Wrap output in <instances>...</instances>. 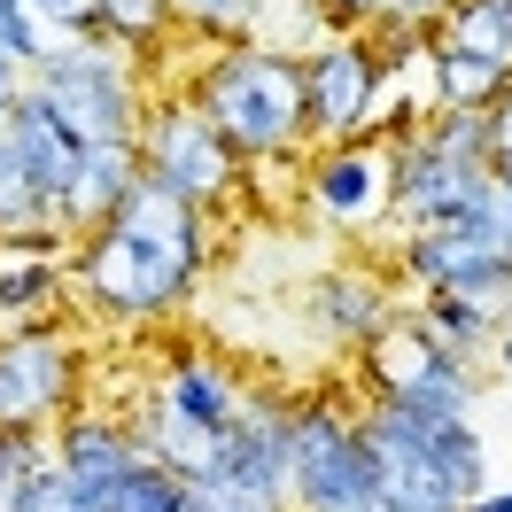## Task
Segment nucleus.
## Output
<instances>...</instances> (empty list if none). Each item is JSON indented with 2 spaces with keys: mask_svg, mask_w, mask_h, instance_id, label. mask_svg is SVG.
I'll use <instances>...</instances> for the list:
<instances>
[{
  "mask_svg": "<svg viewBox=\"0 0 512 512\" xmlns=\"http://www.w3.org/2000/svg\"><path fill=\"white\" fill-rule=\"evenodd\" d=\"M404 311H412L419 334H427L443 357H458V365H489V357H497V319H505V311H497L489 295L443 288V295H412Z\"/></svg>",
  "mask_w": 512,
  "mask_h": 512,
  "instance_id": "19",
  "label": "nucleus"
},
{
  "mask_svg": "<svg viewBox=\"0 0 512 512\" xmlns=\"http://www.w3.org/2000/svg\"><path fill=\"white\" fill-rule=\"evenodd\" d=\"M466 512H512V481H505V489L489 481V489H481V497H474V505H466Z\"/></svg>",
  "mask_w": 512,
  "mask_h": 512,
  "instance_id": "35",
  "label": "nucleus"
},
{
  "mask_svg": "<svg viewBox=\"0 0 512 512\" xmlns=\"http://www.w3.org/2000/svg\"><path fill=\"white\" fill-rule=\"evenodd\" d=\"M171 16H179V32L210 39V47H241L264 32L272 0H171Z\"/></svg>",
  "mask_w": 512,
  "mask_h": 512,
  "instance_id": "22",
  "label": "nucleus"
},
{
  "mask_svg": "<svg viewBox=\"0 0 512 512\" xmlns=\"http://www.w3.org/2000/svg\"><path fill=\"white\" fill-rule=\"evenodd\" d=\"M16 512H94V505L78 497V481H70L63 466H47V474L24 489V505H16Z\"/></svg>",
  "mask_w": 512,
  "mask_h": 512,
  "instance_id": "28",
  "label": "nucleus"
},
{
  "mask_svg": "<svg viewBox=\"0 0 512 512\" xmlns=\"http://www.w3.org/2000/svg\"><path fill=\"white\" fill-rule=\"evenodd\" d=\"M357 388L295 396V512H381V458L357 427Z\"/></svg>",
  "mask_w": 512,
  "mask_h": 512,
  "instance_id": "7",
  "label": "nucleus"
},
{
  "mask_svg": "<svg viewBox=\"0 0 512 512\" xmlns=\"http://www.w3.org/2000/svg\"><path fill=\"white\" fill-rule=\"evenodd\" d=\"M357 427L381 458L388 512H466L489 489V443L474 419H412L396 404H357Z\"/></svg>",
  "mask_w": 512,
  "mask_h": 512,
  "instance_id": "4",
  "label": "nucleus"
},
{
  "mask_svg": "<svg viewBox=\"0 0 512 512\" xmlns=\"http://www.w3.org/2000/svg\"><path fill=\"white\" fill-rule=\"evenodd\" d=\"M32 94L70 125L78 148H94V140H140L148 109H156L140 55L117 47V39H70V47H55L32 70Z\"/></svg>",
  "mask_w": 512,
  "mask_h": 512,
  "instance_id": "5",
  "label": "nucleus"
},
{
  "mask_svg": "<svg viewBox=\"0 0 512 512\" xmlns=\"http://www.w3.org/2000/svg\"><path fill=\"white\" fill-rule=\"evenodd\" d=\"M39 16L55 24L63 39H94V16H101V0H32Z\"/></svg>",
  "mask_w": 512,
  "mask_h": 512,
  "instance_id": "29",
  "label": "nucleus"
},
{
  "mask_svg": "<svg viewBox=\"0 0 512 512\" xmlns=\"http://www.w3.org/2000/svg\"><path fill=\"white\" fill-rule=\"evenodd\" d=\"M171 32H179L171 0H101V16H94V39H117V47H132V55L163 47Z\"/></svg>",
  "mask_w": 512,
  "mask_h": 512,
  "instance_id": "23",
  "label": "nucleus"
},
{
  "mask_svg": "<svg viewBox=\"0 0 512 512\" xmlns=\"http://www.w3.org/2000/svg\"><path fill=\"white\" fill-rule=\"evenodd\" d=\"M109 512H187V474H171V466H156V458L140 450V466L117 481Z\"/></svg>",
  "mask_w": 512,
  "mask_h": 512,
  "instance_id": "25",
  "label": "nucleus"
},
{
  "mask_svg": "<svg viewBox=\"0 0 512 512\" xmlns=\"http://www.w3.org/2000/svg\"><path fill=\"white\" fill-rule=\"evenodd\" d=\"M24 86H32V70L16 63V55H0V117H8L16 101H24Z\"/></svg>",
  "mask_w": 512,
  "mask_h": 512,
  "instance_id": "33",
  "label": "nucleus"
},
{
  "mask_svg": "<svg viewBox=\"0 0 512 512\" xmlns=\"http://www.w3.org/2000/svg\"><path fill=\"white\" fill-rule=\"evenodd\" d=\"M32 225H55V210L32 187V171L16 163V148L0 140V233H32Z\"/></svg>",
  "mask_w": 512,
  "mask_h": 512,
  "instance_id": "27",
  "label": "nucleus"
},
{
  "mask_svg": "<svg viewBox=\"0 0 512 512\" xmlns=\"http://www.w3.org/2000/svg\"><path fill=\"white\" fill-rule=\"evenodd\" d=\"M55 47H70V39L55 32L47 16H39L32 0H0V55H16L24 70H39L47 55H55Z\"/></svg>",
  "mask_w": 512,
  "mask_h": 512,
  "instance_id": "26",
  "label": "nucleus"
},
{
  "mask_svg": "<svg viewBox=\"0 0 512 512\" xmlns=\"http://www.w3.org/2000/svg\"><path fill=\"white\" fill-rule=\"evenodd\" d=\"M0 125H8V117H0Z\"/></svg>",
  "mask_w": 512,
  "mask_h": 512,
  "instance_id": "38",
  "label": "nucleus"
},
{
  "mask_svg": "<svg viewBox=\"0 0 512 512\" xmlns=\"http://www.w3.org/2000/svg\"><path fill=\"white\" fill-rule=\"evenodd\" d=\"M505 187H512V171H505Z\"/></svg>",
  "mask_w": 512,
  "mask_h": 512,
  "instance_id": "37",
  "label": "nucleus"
},
{
  "mask_svg": "<svg viewBox=\"0 0 512 512\" xmlns=\"http://www.w3.org/2000/svg\"><path fill=\"white\" fill-rule=\"evenodd\" d=\"M55 466V427L39 435V427H0V512L24 505V489Z\"/></svg>",
  "mask_w": 512,
  "mask_h": 512,
  "instance_id": "24",
  "label": "nucleus"
},
{
  "mask_svg": "<svg viewBox=\"0 0 512 512\" xmlns=\"http://www.w3.org/2000/svg\"><path fill=\"white\" fill-rule=\"evenodd\" d=\"M0 140L16 148V163L32 171V187L47 194V210H55V202L70 194V171H78V140H70V125H63V117H55V109L32 94V86H24V101L8 109Z\"/></svg>",
  "mask_w": 512,
  "mask_h": 512,
  "instance_id": "17",
  "label": "nucleus"
},
{
  "mask_svg": "<svg viewBox=\"0 0 512 512\" xmlns=\"http://www.w3.org/2000/svg\"><path fill=\"white\" fill-rule=\"evenodd\" d=\"M388 16H396V24H419V32H443L450 0H388ZM388 16H381V24H388Z\"/></svg>",
  "mask_w": 512,
  "mask_h": 512,
  "instance_id": "31",
  "label": "nucleus"
},
{
  "mask_svg": "<svg viewBox=\"0 0 512 512\" xmlns=\"http://www.w3.org/2000/svg\"><path fill=\"white\" fill-rule=\"evenodd\" d=\"M70 256L78 233L32 225V233H0V342L55 334L70 311Z\"/></svg>",
  "mask_w": 512,
  "mask_h": 512,
  "instance_id": "12",
  "label": "nucleus"
},
{
  "mask_svg": "<svg viewBox=\"0 0 512 512\" xmlns=\"http://www.w3.org/2000/svg\"><path fill=\"white\" fill-rule=\"evenodd\" d=\"M132 187H140V140H94V148H78V171H70V194L55 202V225L94 233L125 210Z\"/></svg>",
  "mask_w": 512,
  "mask_h": 512,
  "instance_id": "16",
  "label": "nucleus"
},
{
  "mask_svg": "<svg viewBox=\"0 0 512 512\" xmlns=\"http://www.w3.org/2000/svg\"><path fill=\"white\" fill-rule=\"evenodd\" d=\"M396 280L412 295H443V288H512V187H489L443 225H412L388 241Z\"/></svg>",
  "mask_w": 512,
  "mask_h": 512,
  "instance_id": "6",
  "label": "nucleus"
},
{
  "mask_svg": "<svg viewBox=\"0 0 512 512\" xmlns=\"http://www.w3.org/2000/svg\"><path fill=\"white\" fill-rule=\"evenodd\" d=\"M381 47L373 32H342L334 47H319L311 63H303V86H311V140L334 148V140H365L373 125V101H381Z\"/></svg>",
  "mask_w": 512,
  "mask_h": 512,
  "instance_id": "14",
  "label": "nucleus"
},
{
  "mask_svg": "<svg viewBox=\"0 0 512 512\" xmlns=\"http://www.w3.org/2000/svg\"><path fill=\"white\" fill-rule=\"evenodd\" d=\"M187 101L225 132V148L249 163H295L311 156V86H303V63L264 47V39H241V47H210V63L194 70Z\"/></svg>",
  "mask_w": 512,
  "mask_h": 512,
  "instance_id": "2",
  "label": "nucleus"
},
{
  "mask_svg": "<svg viewBox=\"0 0 512 512\" xmlns=\"http://www.w3.org/2000/svg\"><path fill=\"white\" fill-rule=\"evenodd\" d=\"M326 8L342 16V32H373V24L388 16V0H326Z\"/></svg>",
  "mask_w": 512,
  "mask_h": 512,
  "instance_id": "32",
  "label": "nucleus"
},
{
  "mask_svg": "<svg viewBox=\"0 0 512 512\" xmlns=\"http://www.w3.org/2000/svg\"><path fill=\"white\" fill-rule=\"evenodd\" d=\"M373 404H396L412 419H481V365H458V357L427 350L412 373L373 388Z\"/></svg>",
  "mask_w": 512,
  "mask_h": 512,
  "instance_id": "18",
  "label": "nucleus"
},
{
  "mask_svg": "<svg viewBox=\"0 0 512 512\" xmlns=\"http://www.w3.org/2000/svg\"><path fill=\"white\" fill-rule=\"evenodd\" d=\"M194 481H218L225 497L249 512H295V396L288 388L249 381L241 419L210 450V474H194Z\"/></svg>",
  "mask_w": 512,
  "mask_h": 512,
  "instance_id": "9",
  "label": "nucleus"
},
{
  "mask_svg": "<svg viewBox=\"0 0 512 512\" xmlns=\"http://www.w3.org/2000/svg\"><path fill=\"white\" fill-rule=\"evenodd\" d=\"M249 404V373L218 357L210 342H179V350L156 357V373L140 388V412H132V435L140 450L171 466V474H210V450L225 443V427Z\"/></svg>",
  "mask_w": 512,
  "mask_h": 512,
  "instance_id": "3",
  "label": "nucleus"
},
{
  "mask_svg": "<svg viewBox=\"0 0 512 512\" xmlns=\"http://www.w3.org/2000/svg\"><path fill=\"white\" fill-rule=\"evenodd\" d=\"M381 512H388V505H381Z\"/></svg>",
  "mask_w": 512,
  "mask_h": 512,
  "instance_id": "39",
  "label": "nucleus"
},
{
  "mask_svg": "<svg viewBox=\"0 0 512 512\" xmlns=\"http://www.w3.org/2000/svg\"><path fill=\"white\" fill-rule=\"evenodd\" d=\"M489 171H497V179L512 171V86L489 101Z\"/></svg>",
  "mask_w": 512,
  "mask_h": 512,
  "instance_id": "30",
  "label": "nucleus"
},
{
  "mask_svg": "<svg viewBox=\"0 0 512 512\" xmlns=\"http://www.w3.org/2000/svg\"><path fill=\"white\" fill-rule=\"evenodd\" d=\"M505 86H512L505 63L466 55V47H435V109H489Z\"/></svg>",
  "mask_w": 512,
  "mask_h": 512,
  "instance_id": "20",
  "label": "nucleus"
},
{
  "mask_svg": "<svg viewBox=\"0 0 512 512\" xmlns=\"http://www.w3.org/2000/svg\"><path fill=\"white\" fill-rule=\"evenodd\" d=\"M55 466L78 481V497L94 512H109L117 481L140 466V435H132L125 412H86V404H78V412L55 427Z\"/></svg>",
  "mask_w": 512,
  "mask_h": 512,
  "instance_id": "15",
  "label": "nucleus"
},
{
  "mask_svg": "<svg viewBox=\"0 0 512 512\" xmlns=\"http://www.w3.org/2000/svg\"><path fill=\"white\" fill-rule=\"evenodd\" d=\"M497 365H505V373H512V311H505V319H497Z\"/></svg>",
  "mask_w": 512,
  "mask_h": 512,
  "instance_id": "36",
  "label": "nucleus"
},
{
  "mask_svg": "<svg viewBox=\"0 0 512 512\" xmlns=\"http://www.w3.org/2000/svg\"><path fill=\"white\" fill-rule=\"evenodd\" d=\"M218 264V210H194L163 187L125 194V210L94 233H78V256H70V303L101 326H156L179 319L202 280Z\"/></svg>",
  "mask_w": 512,
  "mask_h": 512,
  "instance_id": "1",
  "label": "nucleus"
},
{
  "mask_svg": "<svg viewBox=\"0 0 512 512\" xmlns=\"http://www.w3.org/2000/svg\"><path fill=\"white\" fill-rule=\"evenodd\" d=\"M443 47H466V55H489V63L512 70V0H450L443 16Z\"/></svg>",
  "mask_w": 512,
  "mask_h": 512,
  "instance_id": "21",
  "label": "nucleus"
},
{
  "mask_svg": "<svg viewBox=\"0 0 512 512\" xmlns=\"http://www.w3.org/2000/svg\"><path fill=\"white\" fill-rule=\"evenodd\" d=\"M303 210L334 233H381L396 210V148L388 140H334L303 156Z\"/></svg>",
  "mask_w": 512,
  "mask_h": 512,
  "instance_id": "10",
  "label": "nucleus"
},
{
  "mask_svg": "<svg viewBox=\"0 0 512 512\" xmlns=\"http://www.w3.org/2000/svg\"><path fill=\"white\" fill-rule=\"evenodd\" d=\"M187 512H249V505H233L218 481H187Z\"/></svg>",
  "mask_w": 512,
  "mask_h": 512,
  "instance_id": "34",
  "label": "nucleus"
},
{
  "mask_svg": "<svg viewBox=\"0 0 512 512\" xmlns=\"http://www.w3.org/2000/svg\"><path fill=\"white\" fill-rule=\"evenodd\" d=\"M404 319V295L388 272H365V264H326L319 280L303 288V334L334 357L373 350L388 326Z\"/></svg>",
  "mask_w": 512,
  "mask_h": 512,
  "instance_id": "13",
  "label": "nucleus"
},
{
  "mask_svg": "<svg viewBox=\"0 0 512 512\" xmlns=\"http://www.w3.org/2000/svg\"><path fill=\"white\" fill-rule=\"evenodd\" d=\"M86 396V342L55 326V334H24L0 342V427H63Z\"/></svg>",
  "mask_w": 512,
  "mask_h": 512,
  "instance_id": "11",
  "label": "nucleus"
},
{
  "mask_svg": "<svg viewBox=\"0 0 512 512\" xmlns=\"http://www.w3.org/2000/svg\"><path fill=\"white\" fill-rule=\"evenodd\" d=\"M140 179L194 202V210H225L241 194V179H249V163L225 148V132L187 94H163L148 109V125H140Z\"/></svg>",
  "mask_w": 512,
  "mask_h": 512,
  "instance_id": "8",
  "label": "nucleus"
}]
</instances>
